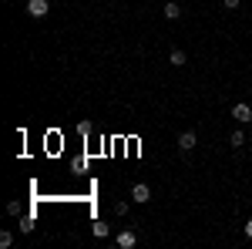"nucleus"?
I'll list each match as a JSON object with an SVG mask.
<instances>
[{"label": "nucleus", "instance_id": "obj_5", "mask_svg": "<svg viewBox=\"0 0 252 249\" xmlns=\"http://www.w3.org/2000/svg\"><path fill=\"white\" fill-rule=\"evenodd\" d=\"M115 243H118L121 249H135V246H138V236H135L131 229H125V232H118V239H115Z\"/></svg>", "mask_w": 252, "mask_h": 249}, {"label": "nucleus", "instance_id": "obj_8", "mask_svg": "<svg viewBox=\"0 0 252 249\" xmlns=\"http://www.w3.org/2000/svg\"><path fill=\"white\" fill-rule=\"evenodd\" d=\"M0 246H3V249H10V246H14V232H7V229L0 232Z\"/></svg>", "mask_w": 252, "mask_h": 249}, {"label": "nucleus", "instance_id": "obj_14", "mask_svg": "<svg viewBox=\"0 0 252 249\" xmlns=\"http://www.w3.org/2000/svg\"><path fill=\"white\" fill-rule=\"evenodd\" d=\"M91 128H94L91 121H81V125H78V132H81V135H91Z\"/></svg>", "mask_w": 252, "mask_h": 249}, {"label": "nucleus", "instance_id": "obj_13", "mask_svg": "<svg viewBox=\"0 0 252 249\" xmlns=\"http://www.w3.org/2000/svg\"><path fill=\"white\" fill-rule=\"evenodd\" d=\"M20 232H34V219H24L20 222Z\"/></svg>", "mask_w": 252, "mask_h": 249}, {"label": "nucleus", "instance_id": "obj_3", "mask_svg": "<svg viewBox=\"0 0 252 249\" xmlns=\"http://www.w3.org/2000/svg\"><path fill=\"white\" fill-rule=\"evenodd\" d=\"M232 118L235 121H252V108L246 105V101H235L232 105Z\"/></svg>", "mask_w": 252, "mask_h": 249}, {"label": "nucleus", "instance_id": "obj_2", "mask_svg": "<svg viewBox=\"0 0 252 249\" xmlns=\"http://www.w3.org/2000/svg\"><path fill=\"white\" fill-rule=\"evenodd\" d=\"M131 202H138V206H145V202H152V189H148L145 182H138L135 189H131Z\"/></svg>", "mask_w": 252, "mask_h": 249}, {"label": "nucleus", "instance_id": "obj_1", "mask_svg": "<svg viewBox=\"0 0 252 249\" xmlns=\"http://www.w3.org/2000/svg\"><path fill=\"white\" fill-rule=\"evenodd\" d=\"M27 14H31V17H47V14H51V3H47V0H27Z\"/></svg>", "mask_w": 252, "mask_h": 249}, {"label": "nucleus", "instance_id": "obj_11", "mask_svg": "<svg viewBox=\"0 0 252 249\" xmlns=\"http://www.w3.org/2000/svg\"><path fill=\"white\" fill-rule=\"evenodd\" d=\"M94 236H101V239H104V236H108V226H104V222H94Z\"/></svg>", "mask_w": 252, "mask_h": 249}, {"label": "nucleus", "instance_id": "obj_9", "mask_svg": "<svg viewBox=\"0 0 252 249\" xmlns=\"http://www.w3.org/2000/svg\"><path fill=\"white\" fill-rule=\"evenodd\" d=\"M232 145H235V148H239V145H246V135L239 132V128H235V132H232Z\"/></svg>", "mask_w": 252, "mask_h": 249}, {"label": "nucleus", "instance_id": "obj_16", "mask_svg": "<svg viewBox=\"0 0 252 249\" xmlns=\"http://www.w3.org/2000/svg\"><path fill=\"white\" fill-rule=\"evenodd\" d=\"M246 236H249V239H252V219H249V222H246Z\"/></svg>", "mask_w": 252, "mask_h": 249}, {"label": "nucleus", "instance_id": "obj_10", "mask_svg": "<svg viewBox=\"0 0 252 249\" xmlns=\"http://www.w3.org/2000/svg\"><path fill=\"white\" fill-rule=\"evenodd\" d=\"M115 215H128V202H115Z\"/></svg>", "mask_w": 252, "mask_h": 249}, {"label": "nucleus", "instance_id": "obj_15", "mask_svg": "<svg viewBox=\"0 0 252 249\" xmlns=\"http://www.w3.org/2000/svg\"><path fill=\"white\" fill-rule=\"evenodd\" d=\"M222 3H225L229 10H235V7H239V0H222Z\"/></svg>", "mask_w": 252, "mask_h": 249}, {"label": "nucleus", "instance_id": "obj_4", "mask_svg": "<svg viewBox=\"0 0 252 249\" xmlns=\"http://www.w3.org/2000/svg\"><path fill=\"white\" fill-rule=\"evenodd\" d=\"M195 145H198V135L195 132H182L178 135V148H182V152H192Z\"/></svg>", "mask_w": 252, "mask_h": 249}, {"label": "nucleus", "instance_id": "obj_7", "mask_svg": "<svg viewBox=\"0 0 252 249\" xmlns=\"http://www.w3.org/2000/svg\"><path fill=\"white\" fill-rule=\"evenodd\" d=\"M168 61H172L175 68H185V61H189V58H185V51H178V47H175V51H172V58H168Z\"/></svg>", "mask_w": 252, "mask_h": 249}, {"label": "nucleus", "instance_id": "obj_6", "mask_svg": "<svg viewBox=\"0 0 252 249\" xmlns=\"http://www.w3.org/2000/svg\"><path fill=\"white\" fill-rule=\"evenodd\" d=\"M165 17H168V20H178V17H182V7H178L175 0H168V3H165Z\"/></svg>", "mask_w": 252, "mask_h": 249}, {"label": "nucleus", "instance_id": "obj_12", "mask_svg": "<svg viewBox=\"0 0 252 249\" xmlns=\"http://www.w3.org/2000/svg\"><path fill=\"white\" fill-rule=\"evenodd\" d=\"M7 212H10V215H20V212H24V206H20V202H10V206H7Z\"/></svg>", "mask_w": 252, "mask_h": 249}]
</instances>
